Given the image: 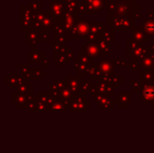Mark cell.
Returning <instances> with one entry per match:
<instances>
[{
	"mask_svg": "<svg viewBox=\"0 0 154 153\" xmlns=\"http://www.w3.org/2000/svg\"><path fill=\"white\" fill-rule=\"evenodd\" d=\"M90 107V102L86 99L85 94L76 96L69 107L71 112H85Z\"/></svg>",
	"mask_w": 154,
	"mask_h": 153,
	"instance_id": "obj_1",
	"label": "cell"
},
{
	"mask_svg": "<svg viewBox=\"0 0 154 153\" xmlns=\"http://www.w3.org/2000/svg\"><path fill=\"white\" fill-rule=\"evenodd\" d=\"M140 100L143 103H152L154 104V84L143 85L141 89Z\"/></svg>",
	"mask_w": 154,
	"mask_h": 153,
	"instance_id": "obj_2",
	"label": "cell"
},
{
	"mask_svg": "<svg viewBox=\"0 0 154 153\" xmlns=\"http://www.w3.org/2000/svg\"><path fill=\"white\" fill-rule=\"evenodd\" d=\"M65 80L67 82V87L74 93L75 96L83 94L80 91L81 78L79 75L78 76H67Z\"/></svg>",
	"mask_w": 154,
	"mask_h": 153,
	"instance_id": "obj_3",
	"label": "cell"
},
{
	"mask_svg": "<svg viewBox=\"0 0 154 153\" xmlns=\"http://www.w3.org/2000/svg\"><path fill=\"white\" fill-rule=\"evenodd\" d=\"M99 70L103 74V76H107V77H113L115 76V68L112 60H102L99 61L97 64Z\"/></svg>",
	"mask_w": 154,
	"mask_h": 153,
	"instance_id": "obj_4",
	"label": "cell"
},
{
	"mask_svg": "<svg viewBox=\"0 0 154 153\" xmlns=\"http://www.w3.org/2000/svg\"><path fill=\"white\" fill-rule=\"evenodd\" d=\"M95 99V103L100 107V108H110V107H114L116 105V102H114L111 97L103 95V94H97V96H94Z\"/></svg>",
	"mask_w": 154,
	"mask_h": 153,
	"instance_id": "obj_5",
	"label": "cell"
},
{
	"mask_svg": "<svg viewBox=\"0 0 154 153\" xmlns=\"http://www.w3.org/2000/svg\"><path fill=\"white\" fill-rule=\"evenodd\" d=\"M132 96L129 92H120L117 96H116V104L118 105L120 108H126L128 105L131 104Z\"/></svg>",
	"mask_w": 154,
	"mask_h": 153,
	"instance_id": "obj_6",
	"label": "cell"
},
{
	"mask_svg": "<svg viewBox=\"0 0 154 153\" xmlns=\"http://www.w3.org/2000/svg\"><path fill=\"white\" fill-rule=\"evenodd\" d=\"M13 104H14L18 108H25V107L27 108L28 96L15 91L13 93Z\"/></svg>",
	"mask_w": 154,
	"mask_h": 153,
	"instance_id": "obj_7",
	"label": "cell"
},
{
	"mask_svg": "<svg viewBox=\"0 0 154 153\" xmlns=\"http://www.w3.org/2000/svg\"><path fill=\"white\" fill-rule=\"evenodd\" d=\"M83 50H85V52L88 54V56L91 60H94V59L99 57V55L101 54V49H100L99 45H97L94 42L88 43V45L87 47L83 48Z\"/></svg>",
	"mask_w": 154,
	"mask_h": 153,
	"instance_id": "obj_8",
	"label": "cell"
},
{
	"mask_svg": "<svg viewBox=\"0 0 154 153\" xmlns=\"http://www.w3.org/2000/svg\"><path fill=\"white\" fill-rule=\"evenodd\" d=\"M67 87V82L66 80H58L55 79L50 86V93L58 96L59 93L65 87Z\"/></svg>",
	"mask_w": 154,
	"mask_h": 153,
	"instance_id": "obj_9",
	"label": "cell"
},
{
	"mask_svg": "<svg viewBox=\"0 0 154 153\" xmlns=\"http://www.w3.org/2000/svg\"><path fill=\"white\" fill-rule=\"evenodd\" d=\"M140 82L142 85L154 84V71L143 70L140 72Z\"/></svg>",
	"mask_w": 154,
	"mask_h": 153,
	"instance_id": "obj_10",
	"label": "cell"
},
{
	"mask_svg": "<svg viewBox=\"0 0 154 153\" xmlns=\"http://www.w3.org/2000/svg\"><path fill=\"white\" fill-rule=\"evenodd\" d=\"M16 91L27 96H32V85L27 80H23L21 84L18 85V87H16Z\"/></svg>",
	"mask_w": 154,
	"mask_h": 153,
	"instance_id": "obj_11",
	"label": "cell"
},
{
	"mask_svg": "<svg viewBox=\"0 0 154 153\" xmlns=\"http://www.w3.org/2000/svg\"><path fill=\"white\" fill-rule=\"evenodd\" d=\"M140 65L144 69V70H152L154 71V59L151 56L148 55L142 59L140 60Z\"/></svg>",
	"mask_w": 154,
	"mask_h": 153,
	"instance_id": "obj_12",
	"label": "cell"
},
{
	"mask_svg": "<svg viewBox=\"0 0 154 153\" xmlns=\"http://www.w3.org/2000/svg\"><path fill=\"white\" fill-rule=\"evenodd\" d=\"M44 60V52L42 51H31L29 54V62L30 63H42Z\"/></svg>",
	"mask_w": 154,
	"mask_h": 153,
	"instance_id": "obj_13",
	"label": "cell"
},
{
	"mask_svg": "<svg viewBox=\"0 0 154 153\" xmlns=\"http://www.w3.org/2000/svg\"><path fill=\"white\" fill-rule=\"evenodd\" d=\"M58 97L61 100H70L72 101L75 97V95L74 93L68 87H65L58 95Z\"/></svg>",
	"mask_w": 154,
	"mask_h": 153,
	"instance_id": "obj_14",
	"label": "cell"
},
{
	"mask_svg": "<svg viewBox=\"0 0 154 153\" xmlns=\"http://www.w3.org/2000/svg\"><path fill=\"white\" fill-rule=\"evenodd\" d=\"M66 108L67 107L63 104L62 100L58 97L56 99V101L52 104V106L50 107V111H51V112H65Z\"/></svg>",
	"mask_w": 154,
	"mask_h": 153,
	"instance_id": "obj_15",
	"label": "cell"
},
{
	"mask_svg": "<svg viewBox=\"0 0 154 153\" xmlns=\"http://www.w3.org/2000/svg\"><path fill=\"white\" fill-rule=\"evenodd\" d=\"M79 60L80 62H82V63L88 65V66H89L90 63L93 61V60H91L84 50H83V51H79Z\"/></svg>",
	"mask_w": 154,
	"mask_h": 153,
	"instance_id": "obj_16",
	"label": "cell"
},
{
	"mask_svg": "<svg viewBox=\"0 0 154 153\" xmlns=\"http://www.w3.org/2000/svg\"><path fill=\"white\" fill-rule=\"evenodd\" d=\"M32 79H40L45 73L41 70L40 68H31L30 70Z\"/></svg>",
	"mask_w": 154,
	"mask_h": 153,
	"instance_id": "obj_17",
	"label": "cell"
},
{
	"mask_svg": "<svg viewBox=\"0 0 154 153\" xmlns=\"http://www.w3.org/2000/svg\"><path fill=\"white\" fill-rule=\"evenodd\" d=\"M99 47L104 55L110 54V47H109V43L106 41V40H102L101 41H99Z\"/></svg>",
	"mask_w": 154,
	"mask_h": 153,
	"instance_id": "obj_18",
	"label": "cell"
},
{
	"mask_svg": "<svg viewBox=\"0 0 154 153\" xmlns=\"http://www.w3.org/2000/svg\"><path fill=\"white\" fill-rule=\"evenodd\" d=\"M91 86V83L88 79H81L80 82V91L83 94H86L87 92L89 91V87Z\"/></svg>",
	"mask_w": 154,
	"mask_h": 153,
	"instance_id": "obj_19",
	"label": "cell"
},
{
	"mask_svg": "<svg viewBox=\"0 0 154 153\" xmlns=\"http://www.w3.org/2000/svg\"><path fill=\"white\" fill-rule=\"evenodd\" d=\"M142 83L140 82V80H135L133 79L131 81V87H132V92H140V90L142 89Z\"/></svg>",
	"mask_w": 154,
	"mask_h": 153,
	"instance_id": "obj_20",
	"label": "cell"
},
{
	"mask_svg": "<svg viewBox=\"0 0 154 153\" xmlns=\"http://www.w3.org/2000/svg\"><path fill=\"white\" fill-rule=\"evenodd\" d=\"M91 96H95L97 94H99V84H91L90 87H89V91H88Z\"/></svg>",
	"mask_w": 154,
	"mask_h": 153,
	"instance_id": "obj_21",
	"label": "cell"
},
{
	"mask_svg": "<svg viewBox=\"0 0 154 153\" xmlns=\"http://www.w3.org/2000/svg\"><path fill=\"white\" fill-rule=\"evenodd\" d=\"M130 67H131V69L133 71H139L140 69V60H132V63L130 64Z\"/></svg>",
	"mask_w": 154,
	"mask_h": 153,
	"instance_id": "obj_22",
	"label": "cell"
},
{
	"mask_svg": "<svg viewBox=\"0 0 154 153\" xmlns=\"http://www.w3.org/2000/svg\"><path fill=\"white\" fill-rule=\"evenodd\" d=\"M114 66H117V67H125L126 65V61L125 60H112Z\"/></svg>",
	"mask_w": 154,
	"mask_h": 153,
	"instance_id": "obj_23",
	"label": "cell"
},
{
	"mask_svg": "<svg viewBox=\"0 0 154 153\" xmlns=\"http://www.w3.org/2000/svg\"><path fill=\"white\" fill-rule=\"evenodd\" d=\"M49 63H50V62H49V60L44 59V60L42 61V63H41V64H42V67H49Z\"/></svg>",
	"mask_w": 154,
	"mask_h": 153,
	"instance_id": "obj_24",
	"label": "cell"
},
{
	"mask_svg": "<svg viewBox=\"0 0 154 153\" xmlns=\"http://www.w3.org/2000/svg\"><path fill=\"white\" fill-rule=\"evenodd\" d=\"M152 107H153V108H154V104H152Z\"/></svg>",
	"mask_w": 154,
	"mask_h": 153,
	"instance_id": "obj_25",
	"label": "cell"
}]
</instances>
